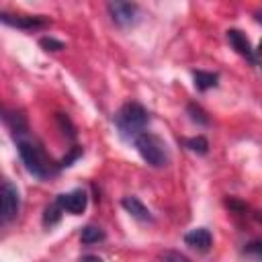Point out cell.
I'll return each mask as SVG.
<instances>
[{
  "label": "cell",
  "instance_id": "44dd1931",
  "mask_svg": "<svg viewBox=\"0 0 262 262\" xmlns=\"http://www.w3.org/2000/svg\"><path fill=\"white\" fill-rule=\"evenodd\" d=\"M254 16H256V20L262 25V10H256V12H254Z\"/></svg>",
  "mask_w": 262,
  "mask_h": 262
},
{
  "label": "cell",
  "instance_id": "2e32d148",
  "mask_svg": "<svg viewBox=\"0 0 262 262\" xmlns=\"http://www.w3.org/2000/svg\"><path fill=\"white\" fill-rule=\"evenodd\" d=\"M59 217H61V209H59V205L57 203H53L51 207H47L45 209V225H53V223H57L59 221Z\"/></svg>",
  "mask_w": 262,
  "mask_h": 262
},
{
  "label": "cell",
  "instance_id": "5bb4252c",
  "mask_svg": "<svg viewBox=\"0 0 262 262\" xmlns=\"http://www.w3.org/2000/svg\"><path fill=\"white\" fill-rule=\"evenodd\" d=\"M244 256L250 258L252 262H262V239H254V242L246 244Z\"/></svg>",
  "mask_w": 262,
  "mask_h": 262
},
{
  "label": "cell",
  "instance_id": "4fadbf2b",
  "mask_svg": "<svg viewBox=\"0 0 262 262\" xmlns=\"http://www.w3.org/2000/svg\"><path fill=\"white\" fill-rule=\"evenodd\" d=\"M184 143H186V147H188L190 151H194V154H201V156H205V154L209 151V141H207L203 135L190 137V139H186Z\"/></svg>",
  "mask_w": 262,
  "mask_h": 262
},
{
  "label": "cell",
  "instance_id": "8992f818",
  "mask_svg": "<svg viewBox=\"0 0 262 262\" xmlns=\"http://www.w3.org/2000/svg\"><path fill=\"white\" fill-rule=\"evenodd\" d=\"M55 203L59 205L61 211H68L72 215H80L86 205H88V196L82 188H76V190H70V192H63L55 199Z\"/></svg>",
  "mask_w": 262,
  "mask_h": 262
},
{
  "label": "cell",
  "instance_id": "8fae6325",
  "mask_svg": "<svg viewBox=\"0 0 262 262\" xmlns=\"http://www.w3.org/2000/svg\"><path fill=\"white\" fill-rule=\"evenodd\" d=\"M192 78H194L196 90H209V88L217 86V80H219V76L215 72H203V70L192 72Z\"/></svg>",
  "mask_w": 262,
  "mask_h": 262
},
{
  "label": "cell",
  "instance_id": "9a60e30c",
  "mask_svg": "<svg viewBox=\"0 0 262 262\" xmlns=\"http://www.w3.org/2000/svg\"><path fill=\"white\" fill-rule=\"evenodd\" d=\"M186 111H188L190 119H192V121H196L199 125H209V117H207V113H205V111H203L199 104L190 102V104L186 106Z\"/></svg>",
  "mask_w": 262,
  "mask_h": 262
},
{
  "label": "cell",
  "instance_id": "ffe728a7",
  "mask_svg": "<svg viewBox=\"0 0 262 262\" xmlns=\"http://www.w3.org/2000/svg\"><path fill=\"white\" fill-rule=\"evenodd\" d=\"M80 262H102V260H100L98 256H84Z\"/></svg>",
  "mask_w": 262,
  "mask_h": 262
},
{
  "label": "cell",
  "instance_id": "3957f363",
  "mask_svg": "<svg viewBox=\"0 0 262 262\" xmlns=\"http://www.w3.org/2000/svg\"><path fill=\"white\" fill-rule=\"evenodd\" d=\"M139 156L154 168H164L170 162V154H168V145L164 143V139H160L156 133L143 131L141 135H137L133 139Z\"/></svg>",
  "mask_w": 262,
  "mask_h": 262
},
{
  "label": "cell",
  "instance_id": "52a82bcc",
  "mask_svg": "<svg viewBox=\"0 0 262 262\" xmlns=\"http://www.w3.org/2000/svg\"><path fill=\"white\" fill-rule=\"evenodd\" d=\"M0 18L4 25L16 27V29H25V31H33V29H43L49 25L47 18L43 16H23V14H10V12H0Z\"/></svg>",
  "mask_w": 262,
  "mask_h": 262
},
{
  "label": "cell",
  "instance_id": "ac0fdd59",
  "mask_svg": "<svg viewBox=\"0 0 262 262\" xmlns=\"http://www.w3.org/2000/svg\"><path fill=\"white\" fill-rule=\"evenodd\" d=\"M39 45H41L43 49H47V51H61V49H63V43L57 41V39H53V37H43V39L39 41Z\"/></svg>",
  "mask_w": 262,
  "mask_h": 262
},
{
  "label": "cell",
  "instance_id": "d6986e66",
  "mask_svg": "<svg viewBox=\"0 0 262 262\" xmlns=\"http://www.w3.org/2000/svg\"><path fill=\"white\" fill-rule=\"evenodd\" d=\"M254 66H258L262 70V41L258 43V47L254 49Z\"/></svg>",
  "mask_w": 262,
  "mask_h": 262
},
{
  "label": "cell",
  "instance_id": "7a4b0ae2",
  "mask_svg": "<svg viewBox=\"0 0 262 262\" xmlns=\"http://www.w3.org/2000/svg\"><path fill=\"white\" fill-rule=\"evenodd\" d=\"M16 147H18V156L25 164V168L37 176V178H47L51 176V162L47 160L45 151L41 149V145L33 139L27 137V133L16 135Z\"/></svg>",
  "mask_w": 262,
  "mask_h": 262
},
{
  "label": "cell",
  "instance_id": "30bf717a",
  "mask_svg": "<svg viewBox=\"0 0 262 262\" xmlns=\"http://www.w3.org/2000/svg\"><path fill=\"white\" fill-rule=\"evenodd\" d=\"M121 205H123V209H125L131 217H135V219H139V221H154L149 209H147L137 196H123V199H121Z\"/></svg>",
  "mask_w": 262,
  "mask_h": 262
},
{
  "label": "cell",
  "instance_id": "ba28073f",
  "mask_svg": "<svg viewBox=\"0 0 262 262\" xmlns=\"http://www.w3.org/2000/svg\"><path fill=\"white\" fill-rule=\"evenodd\" d=\"M184 244L196 252H209V248L213 246V235L209 229L205 227H196V229H190L186 235H184Z\"/></svg>",
  "mask_w": 262,
  "mask_h": 262
},
{
  "label": "cell",
  "instance_id": "e0dca14e",
  "mask_svg": "<svg viewBox=\"0 0 262 262\" xmlns=\"http://www.w3.org/2000/svg\"><path fill=\"white\" fill-rule=\"evenodd\" d=\"M160 260H162V262H190L184 254H180V252H176V250H166V252H162Z\"/></svg>",
  "mask_w": 262,
  "mask_h": 262
},
{
  "label": "cell",
  "instance_id": "5b68a950",
  "mask_svg": "<svg viewBox=\"0 0 262 262\" xmlns=\"http://www.w3.org/2000/svg\"><path fill=\"white\" fill-rule=\"evenodd\" d=\"M106 8H108L111 18L119 27H131L139 18V6L133 4V2H121V0H117V2H108Z\"/></svg>",
  "mask_w": 262,
  "mask_h": 262
},
{
  "label": "cell",
  "instance_id": "9c48e42d",
  "mask_svg": "<svg viewBox=\"0 0 262 262\" xmlns=\"http://www.w3.org/2000/svg\"><path fill=\"white\" fill-rule=\"evenodd\" d=\"M227 41H229V45H231L242 57H246L250 63H254V49H252L248 37H246L242 31H237V29H229V31H227Z\"/></svg>",
  "mask_w": 262,
  "mask_h": 262
},
{
  "label": "cell",
  "instance_id": "6da1fadb",
  "mask_svg": "<svg viewBox=\"0 0 262 262\" xmlns=\"http://www.w3.org/2000/svg\"><path fill=\"white\" fill-rule=\"evenodd\" d=\"M147 123H149V115L139 102H127L115 115V125H117L119 133L131 141L145 131Z\"/></svg>",
  "mask_w": 262,
  "mask_h": 262
},
{
  "label": "cell",
  "instance_id": "277c9868",
  "mask_svg": "<svg viewBox=\"0 0 262 262\" xmlns=\"http://www.w3.org/2000/svg\"><path fill=\"white\" fill-rule=\"evenodd\" d=\"M18 209H20L18 188L10 180H4L2 188H0V219H2V223L12 221L18 215Z\"/></svg>",
  "mask_w": 262,
  "mask_h": 262
},
{
  "label": "cell",
  "instance_id": "7c38bea8",
  "mask_svg": "<svg viewBox=\"0 0 262 262\" xmlns=\"http://www.w3.org/2000/svg\"><path fill=\"white\" fill-rule=\"evenodd\" d=\"M104 237H106V235H104L102 227H98V225H86V227H82V233H80V239H82V244H86V246L98 244V242H102Z\"/></svg>",
  "mask_w": 262,
  "mask_h": 262
}]
</instances>
